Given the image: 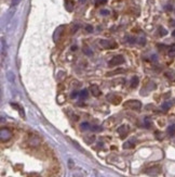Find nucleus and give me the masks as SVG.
<instances>
[{
  "label": "nucleus",
  "mask_w": 175,
  "mask_h": 177,
  "mask_svg": "<svg viewBox=\"0 0 175 177\" xmlns=\"http://www.w3.org/2000/svg\"><path fill=\"white\" fill-rule=\"evenodd\" d=\"M126 71L124 70H116V71H113V72H108L107 73V76H113V75H116V74H120V73H124Z\"/></svg>",
  "instance_id": "13"
},
{
  "label": "nucleus",
  "mask_w": 175,
  "mask_h": 177,
  "mask_svg": "<svg viewBox=\"0 0 175 177\" xmlns=\"http://www.w3.org/2000/svg\"><path fill=\"white\" fill-rule=\"evenodd\" d=\"M137 85H138V78L136 77V76H134V77H132V80H131V87L135 88Z\"/></svg>",
  "instance_id": "10"
},
{
  "label": "nucleus",
  "mask_w": 175,
  "mask_h": 177,
  "mask_svg": "<svg viewBox=\"0 0 175 177\" xmlns=\"http://www.w3.org/2000/svg\"><path fill=\"white\" fill-rule=\"evenodd\" d=\"M168 134L170 135V136H173V135L175 134V125H171V126H169Z\"/></svg>",
  "instance_id": "14"
},
{
  "label": "nucleus",
  "mask_w": 175,
  "mask_h": 177,
  "mask_svg": "<svg viewBox=\"0 0 175 177\" xmlns=\"http://www.w3.org/2000/svg\"><path fill=\"white\" fill-rule=\"evenodd\" d=\"M78 28H79V25H76V26H74L72 30V33H76L77 30H78Z\"/></svg>",
  "instance_id": "25"
},
{
  "label": "nucleus",
  "mask_w": 175,
  "mask_h": 177,
  "mask_svg": "<svg viewBox=\"0 0 175 177\" xmlns=\"http://www.w3.org/2000/svg\"><path fill=\"white\" fill-rule=\"evenodd\" d=\"M107 0H95V5H104V3H106Z\"/></svg>",
  "instance_id": "20"
},
{
  "label": "nucleus",
  "mask_w": 175,
  "mask_h": 177,
  "mask_svg": "<svg viewBox=\"0 0 175 177\" xmlns=\"http://www.w3.org/2000/svg\"><path fill=\"white\" fill-rule=\"evenodd\" d=\"M78 95H79V92H77V91H72V99H74V98H76Z\"/></svg>",
  "instance_id": "26"
},
{
  "label": "nucleus",
  "mask_w": 175,
  "mask_h": 177,
  "mask_svg": "<svg viewBox=\"0 0 175 177\" xmlns=\"http://www.w3.org/2000/svg\"><path fill=\"white\" fill-rule=\"evenodd\" d=\"M107 99H108L109 101H111L113 104H119V103L121 102V98L116 95H108L107 96Z\"/></svg>",
  "instance_id": "7"
},
{
  "label": "nucleus",
  "mask_w": 175,
  "mask_h": 177,
  "mask_svg": "<svg viewBox=\"0 0 175 177\" xmlns=\"http://www.w3.org/2000/svg\"><path fill=\"white\" fill-rule=\"evenodd\" d=\"M80 127H81V130H86L90 128V124L89 123H82V124L80 125Z\"/></svg>",
  "instance_id": "16"
},
{
  "label": "nucleus",
  "mask_w": 175,
  "mask_h": 177,
  "mask_svg": "<svg viewBox=\"0 0 175 177\" xmlns=\"http://www.w3.org/2000/svg\"><path fill=\"white\" fill-rule=\"evenodd\" d=\"M79 96L82 98V99H86V98L88 97V90H86V89L81 90V91L79 92Z\"/></svg>",
  "instance_id": "15"
},
{
  "label": "nucleus",
  "mask_w": 175,
  "mask_h": 177,
  "mask_svg": "<svg viewBox=\"0 0 175 177\" xmlns=\"http://www.w3.org/2000/svg\"><path fill=\"white\" fill-rule=\"evenodd\" d=\"M169 55L170 57H175V50H173V49H170V51H169Z\"/></svg>",
  "instance_id": "24"
},
{
  "label": "nucleus",
  "mask_w": 175,
  "mask_h": 177,
  "mask_svg": "<svg viewBox=\"0 0 175 177\" xmlns=\"http://www.w3.org/2000/svg\"><path fill=\"white\" fill-rule=\"evenodd\" d=\"M90 91L92 92V95L94 96V97H99V95H101V90H99V86L97 85H92L91 87H90Z\"/></svg>",
  "instance_id": "8"
},
{
  "label": "nucleus",
  "mask_w": 175,
  "mask_h": 177,
  "mask_svg": "<svg viewBox=\"0 0 175 177\" xmlns=\"http://www.w3.org/2000/svg\"><path fill=\"white\" fill-rule=\"evenodd\" d=\"M72 51H75V50H77V46H72Z\"/></svg>",
  "instance_id": "29"
},
{
  "label": "nucleus",
  "mask_w": 175,
  "mask_h": 177,
  "mask_svg": "<svg viewBox=\"0 0 175 177\" xmlns=\"http://www.w3.org/2000/svg\"><path fill=\"white\" fill-rule=\"evenodd\" d=\"M28 141H29V145L32 146V147H38V146L40 145V138L38 137V136H36V135L32 136Z\"/></svg>",
  "instance_id": "6"
},
{
  "label": "nucleus",
  "mask_w": 175,
  "mask_h": 177,
  "mask_svg": "<svg viewBox=\"0 0 175 177\" xmlns=\"http://www.w3.org/2000/svg\"><path fill=\"white\" fill-rule=\"evenodd\" d=\"M11 137H12V132L9 128H1V130H0V139H1V141H8L9 139H11Z\"/></svg>",
  "instance_id": "2"
},
{
  "label": "nucleus",
  "mask_w": 175,
  "mask_h": 177,
  "mask_svg": "<svg viewBox=\"0 0 175 177\" xmlns=\"http://www.w3.org/2000/svg\"><path fill=\"white\" fill-rule=\"evenodd\" d=\"M118 134L121 136V138L126 137V134H128V126H126V125H123V126H120V127L118 128Z\"/></svg>",
  "instance_id": "9"
},
{
  "label": "nucleus",
  "mask_w": 175,
  "mask_h": 177,
  "mask_svg": "<svg viewBox=\"0 0 175 177\" xmlns=\"http://www.w3.org/2000/svg\"><path fill=\"white\" fill-rule=\"evenodd\" d=\"M20 2H21V0H12V5H19Z\"/></svg>",
  "instance_id": "28"
},
{
  "label": "nucleus",
  "mask_w": 175,
  "mask_h": 177,
  "mask_svg": "<svg viewBox=\"0 0 175 177\" xmlns=\"http://www.w3.org/2000/svg\"><path fill=\"white\" fill-rule=\"evenodd\" d=\"M124 107L128 108V109H131V110H140L142 108V103L141 101L138 100H129L124 103Z\"/></svg>",
  "instance_id": "1"
},
{
  "label": "nucleus",
  "mask_w": 175,
  "mask_h": 177,
  "mask_svg": "<svg viewBox=\"0 0 175 177\" xmlns=\"http://www.w3.org/2000/svg\"><path fill=\"white\" fill-rule=\"evenodd\" d=\"M99 46L103 47L104 49H115L117 47V44L111 41V40H106V39H101L99 41Z\"/></svg>",
  "instance_id": "3"
},
{
  "label": "nucleus",
  "mask_w": 175,
  "mask_h": 177,
  "mask_svg": "<svg viewBox=\"0 0 175 177\" xmlns=\"http://www.w3.org/2000/svg\"><path fill=\"white\" fill-rule=\"evenodd\" d=\"M124 58L122 55H116V57H113L110 61L108 62V64L110 66H116V65H120V64H123L124 63Z\"/></svg>",
  "instance_id": "4"
},
{
  "label": "nucleus",
  "mask_w": 175,
  "mask_h": 177,
  "mask_svg": "<svg viewBox=\"0 0 175 177\" xmlns=\"http://www.w3.org/2000/svg\"><path fill=\"white\" fill-rule=\"evenodd\" d=\"M84 1H86V0H80V2H81V3H83Z\"/></svg>",
  "instance_id": "30"
},
{
  "label": "nucleus",
  "mask_w": 175,
  "mask_h": 177,
  "mask_svg": "<svg viewBox=\"0 0 175 177\" xmlns=\"http://www.w3.org/2000/svg\"><path fill=\"white\" fill-rule=\"evenodd\" d=\"M172 35H173V36H174V37H175V30H174V32L172 33Z\"/></svg>",
  "instance_id": "31"
},
{
  "label": "nucleus",
  "mask_w": 175,
  "mask_h": 177,
  "mask_svg": "<svg viewBox=\"0 0 175 177\" xmlns=\"http://www.w3.org/2000/svg\"><path fill=\"white\" fill-rule=\"evenodd\" d=\"M161 172V168L160 166H153V167H149L147 170L145 171L146 174L150 175V176H157L158 174H160Z\"/></svg>",
  "instance_id": "5"
},
{
  "label": "nucleus",
  "mask_w": 175,
  "mask_h": 177,
  "mask_svg": "<svg viewBox=\"0 0 175 177\" xmlns=\"http://www.w3.org/2000/svg\"><path fill=\"white\" fill-rule=\"evenodd\" d=\"M92 129L95 130V132H99V130H102V127H99V126H92Z\"/></svg>",
  "instance_id": "23"
},
{
  "label": "nucleus",
  "mask_w": 175,
  "mask_h": 177,
  "mask_svg": "<svg viewBox=\"0 0 175 177\" xmlns=\"http://www.w3.org/2000/svg\"><path fill=\"white\" fill-rule=\"evenodd\" d=\"M72 1H68V2H66V9L68 11H72Z\"/></svg>",
  "instance_id": "19"
},
{
  "label": "nucleus",
  "mask_w": 175,
  "mask_h": 177,
  "mask_svg": "<svg viewBox=\"0 0 175 177\" xmlns=\"http://www.w3.org/2000/svg\"><path fill=\"white\" fill-rule=\"evenodd\" d=\"M123 148H128V149H130V148H134V140H130V141L126 142L123 145Z\"/></svg>",
  "instance_id": "12"
},
{
  "label": "nucleus",
  "mask_w": 175,
  "mask_h": 177,
  "mask_svg": "<svg viewBox=\"0 0 175 177\" xmlns=\"http://www.w3.org/2000/svg\"><path fill=\"white\" fill-rule=\"evenodd\" d=\"M86 30L88 33H91V32H93V27H92L91 25H88V26L86 27Z\"/></svg>",
  "instance_id": "22"
},
{
  "label": "nucleus",
  "mask_w": 175,
  "mask_h": 177,
  "mask_svg": "<svg viewBox=\"0 0 175 177\" xmlns=\"http://www.w3.org/2000/svg\"><path fill=\"white\" fill-rule=\"evenodd\" d=\"M170 107H171V102H164L162 104V110H164V111H167V110H169L170 109Z\"/></svg>",
  "instance_id": "17"
},
{
  "label": "nucleus",
  "mask_w": 175,
  "mask_h": 177,
  "mask_svg": "<svg viewBox=\"0 0 175 177\" xmlns=\"http://www.w3.org/2000/svg\"><path fill=\"white\" fill-rule=\"evenodd\" d=\"M101 14L107 15V14H109V11H108V10H102V11H101Z\"/></svg>",
  "instance_id": "27"
},
{
  "label": "nucleus",
  "mask_w": 175,
  "mask_h": 177,
  "mask_svg": "<svg viewBox=\"0 0 175 177\" xmlns=\"http://www.w3.org/2000/svg\"><path fill=\"white\" fill-rule=\"evenodd\" d=\"M82 50H83V52L86 53V55H93V51H92V50H90L89 48L84 47V48H83V49H82Z\"/></svg>",
  "instance_id": "18"
},
{
  "label": "nucleus",
  "mask_w": 175,
  "mask_h": 177,
  "mask_svg": "<svg viewBox=\"0 0 175 177\" xmlns=\"http://www.w3.org/2000/svg\"><path fill=\"white\" fill-rule=\"evenodd\" d=\"M167 34H168L167 30H164V28H160V35H161V36H165Z\"/></svg>",
  "instance_id": "21"
},
{
  "label": "nucleus",
  "mask_w": 175,
  "mask_h": 177,
  "mask_svg": "<svg viewBox=\"0 0 175 177\" xmlns=\"http://www.w3.org/2000/svg\"><path fill=\"white\" fill-rule=\"evenodd\" d=\"M63 30H64V26H59V27L57 28L56 32H55V34H54V39L56 38V36H57V39H59V36H61V34H62Z\"/></svg>",
  "instance_id": "11"
}]
</instances>
